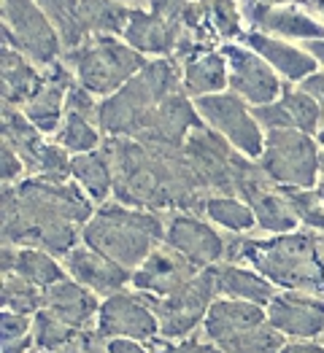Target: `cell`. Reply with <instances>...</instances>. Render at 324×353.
I'll use <instances>...</instances> for the list:
<instances>
[{"instance_id":"49","label":"cell","mask_w":324,"mask_h":353,"mask_svg":"<svg viewBox=\"0 0 324 353\" xmlns=\"http://www.w3.org/2000/svg\"><path fill=\"white\" fill-rule=\"evenodd\" d=\"M319 146L324 148V130H322V132H319Z\"/></svg>"},{"instance_id":"13","label":"cell","mask_w":324,"mask_h":353,"mask_svg":"<svg viewBox=\"0 0 324 353\" xmlns=\"http://www.w3.org/2000/svg\"><path fill=\"white\" fill-rule=\"evenodd\" d=\"M165 243L200 270L227 259V240L200 213H171L165 221Z\"/></svg>"},{"instance_id":"42","label":"cell","mask_w":324,"mask_h":353,"mask_svg":"<svg viewBox=\"0 0 324 353\" xmlns=\"http://www.w3.org/2000/svg\"><path fill=\"white\" fill-rule=\"evenodd\" d=\"M281 353H324V345L319 340H289Z\"/></svg>"},{"instance_id":"43","label":"cell","mask_w":324,"mask_h":353,"mask_svg":"<svg viewBox=\"0 0 324 353\" xmlns=\"http://www.w3.org/2000/svg\"><path fill=\"white\" fill-rule=\"evenodd\" d=\"M303 46H305V52H308L311 57L319 62V68H324V38L308 41V43H303Z\"/></svg>"},{"instance_id":"29","label":"cell","mask_w":324,"mask_h":353,"mask_svg":"<svg viewBox=\"0 0 324 353\" xmlns=\"http://www.w3.org/2000/svg\"><path fill=\"white\" fill-rule=\"evenodd\" d=\"M203 216L230 235H246L257 227V216L251 205L236 194H211L203 208Z\"/></svg>"},{"instance_id":"47","label":"cell","mask_w":324,"mask_h":353,"mask_svg":"<svg viewBox=\"0 0 324 353\" xmlns=\"http://www.w3.org/2000/svg\"><path fill=\"white\" fill-rule=\"evenodd\" d=\"M319 183H324V154H322V168H319Z\"/></svg>"},{"instance_id":"32","label":"cell","mask_w":324,"mask_h":353,"mask_svg":"<svg viewBox=\"0 0 324 353\" xmlns=\"http://www.w3.org/2000/svg\"><path fill=\"white\" fill-rule=\"evenodd\" d=\"M133 6L122 0H82V17L89 35H124Z\"/></svg>"},{"instance_id":"9","label":"cell","mask_w":324,"mask_h":353,"mask_svg":"<svg viewBox=\"0 0 324 353\" xmlns=\"http://www.w3.org/2000/svg\"><path fill=\"white\" fill-rule=\"evenodd\" d=\"M195 111L200 121L219 132L230 146L249 159H260L265 148V130L254 117V108L236 92H216L195 97Z\"/></svg>"},{"instance_id":"46","label":"cell","mask_w":324,"mask_h":353,"mask_svg":"<svg viewBox=\"0 0 324 353\" xmlns=\"http://www.w3.org/2000/svg\"><path fill=\"white\" fill-rule=\"evenodd\" d=\"M122 3H127V6H133V8H146L149 0H122Z\"/></svg>"},{"instance_id":"18","label":"cell","mask_w":324,"mask_h":353,"mask_svg":"<svg viewBox=\"0 0 324 353\" xmlns=\"http://www.w3.org/2000/svg\"><path fill=\"white\" fill-rule=\"evenodd\" d=\"M62 265L68 270V275L73 281H79L82 286H87L89 292L106 299V296L117 294L122 289H127L133 283V270L117 265L114 259H108L106 254L89 248L87 243H79L65 259Z\"/></svg>"},{"instance_id":"41","label":"cell","mask_w":324,"mask_h":353,"mask_svg":"<svg viewBox=\"0 0 324 353\" xmlns=\"http://www.w3.org/2000/svg\"><path fill=\"white\" fill-rule=\"evenodd\" d=\"M300 89H305L311 97H316V103L324 108V70H316L314 76H308V79L300 84Z\"/></svg>"},{"instance_id":"19","label":"cell","mask_w":324,"mask_h":353,"mask_svg":"<svg viewBox=\"0 0 324 353\" xmlns=\"http://www.w3.org/2000/svg\"><path fill=\"white\" fill-rule=\"evenodd\" d=\"M173 59L181 68V87L192 100L230 89V68L222 49H213L211 43H195Z\"/></svg>"},{"instance_id":"39","label":"cell","mask_w":324,"mask_h":353,"mask_svg":"<svg viewBox=\"0 0 324 353\" xmlns=\"http://www.w3.org/2000/svg\"><path fill=\"white\" fill-rule=\"evenodd\" d=\"M146 345L151 348V353H227L222 351L219 345L208 343V340H192V337H187V340H165L160 334V337L149 340Z\"/></svg>"},{"instance_id":"15","label":"cell","mask_w":324,"mask_h":353,"mask_svg":"<svg viewBox=\"0 0 324 353\" xmlns=\"http://www.w3.org/2000/svg\"><path fill=\"white\" fill-rule=\"evenodd\" d=\"M200 267H195L187 256H181L176 248L162 243L146 262L133 270V289L144 292L149 296L165 299V296L178 294L198 278Z\"/></svg>"},{"instance_id":"12","label":"cell","mask_w":324,"mask_h":353,"mask_svg":"<svg viewBox=\"0 0 324 353\" xmlns=\"http://www.w3.org/2000/svg\"><path fill=\"white\" fill-rule=\"evenodd\" d=\"M227 68H230V92L243 97L251 108H260L267 103H276L284 92L281 76L246 43H225L222 46Z\"/></svg>"},{"instance_id":"20","label":"cell","mask_w":324,"mask_h":353,"mask_svg":"<svg viewBox=\"0 0 324 353\" xmlns=\"http://www.w3.org/2000/svg\"><path fill=\"white\" fill-rule=\"evenodd\" d=\"M76 84L73 70L59 59L52 68H46V79L41 89L22 105V114L44 132V135H55L65 119V103H68V92Z\"/></svg>"},{"instance_id":"33","label":"cell","mask_w":324,"mask_h":353,"mask_svg":"<svg viewBox=\"0 0 324 353\" xmlns=\"http://www.w3.org/2000/svg\"><path fill=\"white\" fill-rule=\"evenodd\" d=\"M52 141L76 157V154H87L103 146V130L97 127V119L79 114V111H65V119L57 132L52 135Z\"/></svg>"},{"instance_id":"24","label":"cell","mask_w":324,"mask_h":353,"mask_svg":"<svg viewBox=\"0 0 324 353\" xmlns=\"http://www.w3.org/2000/svg\"><path fill=\"white\" fill-rule=\"evenodd\" d=\"M100 296L73 278H65L44 292V310L70 329H95L100 313Z\"/></svg>"},{"instance_id":"1","label":"cell","mask_w":324,"mask_h":353,"mask_svg":"<svg viewBox=\"0 0 324 353\" xmlns=\"http://www.w3.org/2000/svg\"><path fill=\"white\" fill-rule=\"evenodd\" d=\"M95 213V203L76 181L28 176L3 186V243L41 248L65 259Z\"/></svg>"},{"instance_id":"30","label":"cell","mask_w":324,"mask_h":353,"mask_svg":"<svg viewBox=\"0 0 324 353\" xmlns=\"http://www.w3.org/2000/svg\"><path fill=\"white\" fill-rule=\"evenodd\" d=\"M14 275L25 278L28 283L44 289V292L52 289L59 281L70 278L57 256H52L49 251H41V248H19L17 262H14Z\"/></svg>"},{"instance_id":"3","label":"cell","mask_w":324,"mask_h":353,"mask_svg":"<svg viewBox=\"0 0 324 353\" xmlns=\"http://www.w3.org/2000/svg\"><path fill=\"white\" fill-rule=\"evenodd\" d=\"M254 267L276 289L324 296V254L319 232L295 230L265 240H227V259Z\"/></svg>"},{"instance_id":"38","label":"cell","mask_w":324,"mask_h":353,"mask_svg":"<svg viewBox=\"0 0 324 353\" xmlns=\"http://www.w3.org/2000/svg\"><path fill=\"white\" fill-rule=\"evenodd\" d=\"M70 162H73L70 151H65L55 141H46V146L38 157L35 176L46 178V181H70Z\"/></svg>"},{"instance_id":"37","label":"cell","mask_w":324,"mask_h":353,"mask_svg":"<svg viewBox=\"0 0 324 353\" xmlns=\"http://www.w3.org/2000/svg\"><path fill=\"white\" fill-rule=\"evenodd\" d=\"M281 192L287 194L297 221L305 230L324 235V200L319 197V192L316 189H281Z\"/></svg>"},{"instance_id":"50","label":"cell","mask_w":324,"mask_h":353,"mask_svg":"<svg viewBox=\"0 0 324 353\" xmlns=\"http://www.w3.org/2000/svg\"><path fill=\"white\" fill-rule=\"evenodd\" d=\"M322 130H324V127H322Z\"/></svg>"},{"instance_id":"6","label":"cell","mask_w":324,"mask_h":353,"mask_svg":"<svg viewBox=\"0 0 324 353\" xmlns=\"http://www.w3.org/2000/svg\"><path fill=\"white\" fill-rule=\"evenodd\" d=\"M62 62L73 70L82 87L103 100L119 92L133 76H138L149 59L114 35H89L79 49L65 52Z\"/></svg>"},{"instance_id":"27","label":"cell","mask_w":324,"mask_h":353,"mask_svg":"<svg viewBox=\"0 0 324 353\" xmlns=\"http://www.w3.org/2000/svg\"><path fill=\"white\" fill-rule=\"evenodd\" d=\"M70 178L87 192L95 205H103L114 197V165L103 146L76 154L70 162Z\"/></svg>"},{"instance_id":"14","label":"cell","mask_w":324,"mask_h":353,"mask_svg":"<svg viewBox=\"0 0 324 353\" xmlns=\"http://www.w3.org/2000/svg\"><path fill=\"white\" fill-rule=\"evenodd\" d=\"M267 321L287 340H319L324 334V296L278 289L267 302Z\"/></svg>"},{"instance_id":"5","label":"cell","mask_w":324,"mask_h":353,"mask_svg":"<svg viewBox=\"0 0 324 353\" xmlns=\"http://www.w3.org/2000/svg\"><path fill=\"white\" fill-rule=\"evenodd\" d=\"M178 92H184V87H181V68L176 59H149L146 68L138 76H133L111 97L100 100L97 127L103 130V135L135 138L151 119V114Z\"/></svg>"},{"instance_id":"31","label":"cell","mask_w":324,"mask_h":353,"mask_svg":"<svg viewBox=\"0 0 324 353\" xmlns=\"http://www.w3.org/2000/svg\"><path fill=\"white\" fill-rule=\"evenodd\" d=\"M35 3L41 6V11L49 17V22L59 32L65 52L79 49L89 38L84 17H82V0H35Z\"/></svg>"},{"instance_id":"22","label":"cell","mask_w":324,"mask_h":353,"mask_svg":"<svg viewBox=\"0 0 324 353\" xmlns=\"http://www.w3.org/2000/svg\"><path fill=\"white\" fill-rule=\"evenodd\" d=\"M263 324H267V310L263 305L216 296L208 307L206 321L200 326V337L213 343V345H222V343H227L238 334Z\"/></svg>"},{"instance_id":"35","label":"cell","mask_w":324,"mask_h":353,"mask_svg":"<svg viewBox=\"0 0 324 353\" xmlns=\"http://www.w3.org/2000/svg\"><path fill=\"white\" fill-rule=\"evenodd\" d=\"M3 307L14 313L35 316L38 310H44V289L32 286L14 272L3 275Z\"/></svg>"},{"instance_id":"11","label":"cell","mask_w":324,"mask_h":353,"mask_svg":"<svg viewBox=\"0 0 324 353\" xmlns=\"http://www.w3.org/2000/svg\"><path fill=\"white\" fill-rule=\"evenodd\" d=\"M106 340H138L149 343L154 337H160V321L157 313L149 302L144 292L135 289H122L117 294L106 296L100 302V313H97V326H95Z\"/></svg>"},{"instance_id":"17","label":"cell","mask_w":324,"mask_h":353,"mask_svg":"<svg viewBox=\"0 0 324 353\" xmlns=\"http://www.w3.org/2000/svg\"><path fill=\"white\" fill-rule=\"evenodd\" d=\"M243 17L257 32H267L284 41H316L324 38V25L303 8H292V6H265L257 0H246L243 3Z\"/></svg>"},{"instance_id":"4","label":"cell","mask_w":324,"mask_h":353,"mask_svg":"<svg viewBox=\"0 0 324 353\" xmlns=\"http://www.w3.org/2000/svg\"><path fill=\"white\" fill-rule=\"evenodd\" d=\"M165 221L168 219H162L157 210L108 200L95 208L92 219L84 224L82 240L117 265L135 270L165 243Z\"/></svg>"},{"instance_id":"25","label":"cell","mask_w":324,"mask_h":353,"mask_svg":"<svg viewBox=\"0 0 324 353\" xmlns=\"http://www.w3.org/2000/svg\"><path fill=\"white\" fill-rule=\"evenodd\" d=\"M46 79V70H41L35 62H30L17 49L6 46L0 59V81H3V103L22 108L30 97L41 89Z\"/></svg>"},{"instance_id":"10","label":"cell","mask_w":324,"mask_h":353,"mask_svg":"<svg viewBox=\"0 0 324 353\" xmlns=\"http://www.w3.org/2000/svg\"><path fill=\"white\" fill-rule=\"evenodd\" d=\"M216 296H219V292H216V265L200 270L198 278L187 289H181L178 294L165 296V299L149 296V302L157 313V321H160V334L165 340H187L195 329L203 326L208 307Z\"/></svg>"},{"instance_id":"23","label":"cell","mask_w":324,"mask_h":353,"mask_svg":"<svg viewBox=\"0 0 324 353\" xmlns=\"http://www.w3.org/2000/svg\"><path fill=\"white\" fill-rule=\"evenodd\" d=\"M243 43L249 49H254L260 57L265 59L267 65L289 84H303L308 76H314L319 70V62L305 52V46H295L284 38H276V35H267V32H257V30H249L243 35Z\"/></svg>"},{"instance_id":"44","label":"cell","mask_w":324,"mask_h":353,"mask_svg":"<svg viewBox=\"0 0 324 353\" xmlns=\"http://www.w3.org/2000/svg\"><path fill=\"white\" fill-rule=\"evenodd\" d=\"M305 6H308V11H311V14H314V17L324 25V0H308Z\"/></svg>"},{"instance_id":"21","label":"cell","mask_w":324,"mask_h":353,"mask_svg":"<svg viewBox=\"0 0 324 353\" xmlns=\"http://www.w3.org/2000/svg\"><path fill=\"white\" fill-rule=\"evenodd\" d=\"M189 38L187 30L165 19L162 14L151 11V8H133L127 30L122 35V41H127L133 49H138L146 57H173L178 43Z\"/></svg>"},{"instance_id":"36","label":"cell","mask_w":324,"mask_h":353,"mask_svg":"<svg viewBox=\"0 0 324 353\" xmlns=\"http://www.w3.org/2000/svg\"><path fill=\"white\" fill-rule=\"evenodd\" d=\"M208 19H211V30L216 38L225 41H236L243 38V11L238 8V0H208Z\"/></svg>"},{"instance_id":"48","label":"cell","mask_w":324,"mask_h":353,"mask_svg":"<svg viewBox=\"0 0 324 353\" xmlns=\"http://www.w3.org/2000/svg\"><path fill=\"white\" fill-rule=\"evenodd\" d=\"M316 192H319V197L324 200V183H316Z\"/></svg>"},{"instance_id":"28","label":"cell","mask_w":324,"mask_h":353,"mask_svg":"<svg viewBox=\"0 0 324 353\" xmlns=\"http://www.w3.org/2000/svg\"><path fill=\"white\" fill-rule=\"evenodd\" d=\"M3 141L22 157L28 176H35L38 157L46 146V135L22 114V108L8 103H3Z\"/></svg>"},{"instance_id":"8","label":"cell","mask_w":324,"mask_h":353,"mask_svg":"<svg viewBox=\"0 0 324 353\" xmlns=\"http://www.w3.org/2000/svg\"><path fill=\"white\" fill-rule=\"evenodd\" d=\"M3 35L6 46L17 49L38 68H52L62 59L65 46L59 32L35 0H3Z\"/></svg>"},{"instance_id":"2","label":"cell","mask_w":324,"mask_h":353,"mask_svg":"<svg viewBox=\"0 0 324 353\" xmlns=\"http://www.w3.org/2000/svg\"><path fill=\"white\" fill-rule=\"evenodd\" d=\"M103 148L114 165V200L157 213H203L208 194L184 148L149 146L124 135H106Z\"/></svg>"},{"instance_id":"45","label":"cell","mask_w":324,"mask_h":353,"mask_svg":"<svg viewBox=\"0 0 324 353\" xmlns=\"http://www.w3.org/2000/svg\"><path fill=\"white\" fill-rule=\"evenodd\" d=\"M257 3H265V6H300V3H308V0H257Z\"/></svg>"},{"instance_id":"40","label":"cell","mask_w":324,"mask_h":353,"mask_svg":"<svg viewBox=\"0 0 324 353\" xmlns=\"http://www.w3.org/2000/svg\"><path fill=\"white\" fill-rule=\"evenodd\" d=\"M0 159H3V186H11V183H19L22 178H28V168L22 162V157L3 141L0 146Z\"/></svg>"},{"instance_id":"7","label":"cell","mask_w":324,"mask_h":353,"mask_svg":"<svg viewBox=\"0 0 324 353\" xmlns=\"http://www.w3.org/2000/svg\"><path fill=\"white\" fill-rule=\"evenodd\" d=\"M265 176L281 189H316L322 154L314 135L297 130L265 132V148L257 159Z\"/></svg>"},{"instance_id":"26","label":"cell","mask_w":324,"mask_h":353,"mask_svg":"<svg viewBox=\"0 0 324 353\" xmlns=\"http://www.w3.org/2000/svg\"><path fill=\"white\" fill-rule=\"evenodd\" d=\"M216 292L227 299H243V302H257L267 307V302L276 296V286L260 275L254 267H243L236 262H222L216 265Z\"/></svg>"},{"instance_id":"16","label":"cell","mask_w":324,"mask_h":353,"mask_svg":"<svg viewBox=\"0 0 324 353\" xmlns=\"http://www.w3.org/2000/svg\"><path fill=\"white\" fill-rule=\"evenodd\" d=\"M254 117L263 130H297L305 135H319L324 127V108L305 89L287 87L276 103L254 108Z\"/></svg>"},{"instance_id":"34","label":"cell","mask_w":324,"mask_h":353,"mask_svg":"<svg viewBox=\"0 0 324 353\" xmlns=\"http://www.w3.org/2000/svg\"><path fill=\"white\" fill-rule=\"evenodd\" d=\"M35 316L3 310L0 316V343L3 353H35Z\"/></svg>"}]
</instances>
